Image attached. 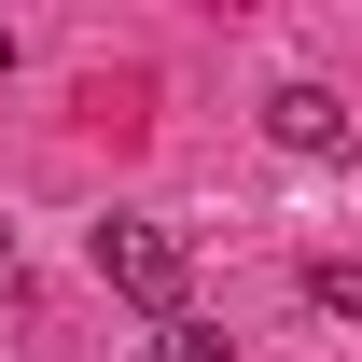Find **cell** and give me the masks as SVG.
<instances>
[{
	"instance_id": "1",
	"label": "cell",
	"mask_w": 362,
	"mask_h": 362,
	"mask_svg": "<svg viewBox=\"0 0 362 362\" xmlns=\"http://www.w3.org/2000/svg\"><path fill=\"white\" fill-rule=\"evenodd\" d=\"M84 265L126 293V307H153V320H181V293H195V251H181V223H153V209H112V223L84 237Z\"/></svg>"
},
{
	"instance_id": "2",
	"label": "cell",
	"mask_w": 362,
	"mask_h": 362,
	"mask_svg": "<svg viewBox=\"0 0 362 362\" xmlns=\"http://www.w3.org/2000/svg\"><path fill=\"white\" fill-rule=\"evenodd\" d=\"M265 139H279V153H349V112H334V84H279V98H265Z\"/></svg>"
},
{
	"instance_id": "3",
	"label": "cell",
	"mask_w": 362,
	"mask_h": 362,
	"mask_svg": "<svg viewBox=\"0 0 362 362\" xmlns=\"http://www.w3.org/2000/svg\"><path fill=\"white\" fill-rule=\"evenodd\" d=\"M307 307H320V320H362V265H334V251H320V265H307Z\"/></svg>"
},
{
	"instance_id": "4",
	"label": "cell",
	"mask_w": 362,
	"mask_h": 362,
	"mask_svg": "<svg viewBox=\"0 0 362 362\" xmlns=\"http://www.w3.org/2000/svg\"><path fill=\"white\" fill-rule=\"evenodd\" d=\"M153 362H223V334H209V320L181 307V320H153Z\"/></svg>"
}]
</instances>
